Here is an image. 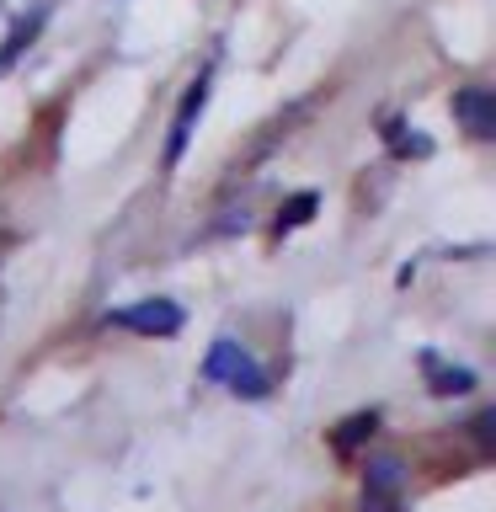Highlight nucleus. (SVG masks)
I'll list each match as a JSON object with an SVG mask.
<instances>
[{
  "instance_id": "obj_7",
  "label": "nucleus",
  "mask_w": 496,
  "mask_h": 512,
  "mask_svg": "<svg viewBox=\"0 0 496 512\" xmlns=\"http://www.w3.org/2000/svg\"><path fill=\"white\" fill-rule=\"evenodd\" d=\"M422 368H427V379H432V390H438V395H470V390H475V374H470V368H448L438 352H427Z\"/></svg>"
},
{
  "instance_id": "obj_9",
  "label": "nucleus",
  "mask_w": 496,
  "mask_h": 512,
  "mask_svg": "<svg viewBox=\"0 0 496 512\" xmlns=\"http://www.w3.org/2000/svg\"><path fill=\"white\" fill-rule=\"evenodd\" d=\"M363 432H374V411H368V416H352V422H347V432L336 438V448H352V443L363 438Z\"/></svg>"
},
{
  "instance_id": "obj_6",
  "label": "nucleus",
  "mask_w": 496,
  "mask_h": 512,
  "mask_svg": "<svg viewBox=\"0 0 496 512\" xmlns=\"http://www.w3.org/2000/svg\"><path fill=\"white\" fill-rule=\"evenodd\" d=\"M454 112L464 123H470V134L475 139H491L496 134V118H491V91L486 86H464L459 96H454Z\"/></svg>"
},
{
  "instance_id": "obj_3",
  "label": "nucleus",
  "mask_w": 496,
  "mask_h": 512,
  "mask_svg": "<svg viewBox=\"0 0 496 512\" xmlns=\"http://www.w3.org/2000/svg\"><path fill=\"white\" fill-rule=\"evenodd\" d=\"M400 486H406L400 459H374V464L363 470V512H406V502H400Z\"/></svg>"
},
{
  "instance_id": "obj_2",
  "label": "nucleus",
  "mask_w": 496,
  "mask_h": 512,
  "mask_svg": "<svg viewBox=\"0 0 496 512\" xmlns=\"http://www.w3.org/2000/svg\"><path fill=\"white\" fill-rule=\"evenodd\" d=\"M118 331H139V336H176L182 331V310L171 299H134L123 310H112Z\"/></svg>"
},
{
  "instance_id": "obj_8",
  "label": "nucleus",
  "mask_w": 496,
  "mask_h": 512,
  "mask_svg": "<svg viewBox=\"0 0 496 512\" xmlns=\"http://www.w3.org/2000/svg\"><path fill=\"white\" fill-rule=\"evenodd\" d=\"M310 208H315V192H299V198H294V203L283 208L278 230H294V224H304V219H310Z\"/></svg>"
},
{
  "instance_id": "obj_5",
  "label": "nucleus",
  "mask_w": 496,
  "mask_h": 512,
  "mask_svg": "<svg viewBox=\"0 0 496 512\" xmlns=\"http://www.w3.org/2000/svg\"><path fill=\"white\" fill-rule=\"evenodd\" d=\"M203 107H208V70L187 86V96H182V107H176V118H171V139H166V166H176L182 160V150H187V139H192V128H198V118H203Z\"/></svg>"
},
{
  "instance_id": "obj_4",
  "label": "nucleus",
  "mask_w": 496,
  "mask_h": 512,
  "mask_svg": "<svg viewBox=\"0 0 496 512\" xmlns=\"http://www.w3.org/2000/svg\"><path fill=\"white\" fill-rule=\"evenodd\" d=\"M54 16V0H32V6L11 22V32H6V43H0V75H11V64L27 54L32 43H38V32H43V22Z\"/></svg>"
},
{
  "instance_id": "obj_1",
  "label": "nucleus",
  "mask_w": 496,
  "mask_h": 512,
  "mask_svg": "<svg viewBox=\"0 0 496 512\" xmlns=\"http://www.w3.org/2000/svg\"><path fill=\"white\" fill-rule=\"evenodd\" d=\"M203 374L224 384V390H235V395H246V400H262L267 395V368L251 358L240 342H230V336H219L214 352H208V363H203Z\"/></svg>"
}]
</instances>
